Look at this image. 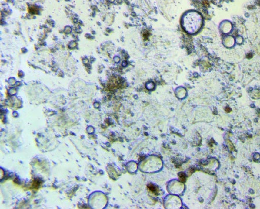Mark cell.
Wrapping results in <instances>:
<instances>
[{"instance_id": "cell-6", "label": "cell", "mask_w": 260, "mask_h": 209, "mask_svg": "<svg viewBox=\"0 0 260 209\" xmlns=\"http://www.w3.org/2000/svg\"><path fill=\"white\" fill-rule=\"evenodd\" d=\"M16 92V91L15 89H11L9 90V93L10 94H11V95H13V94H15Z\"/></svg>"}, {"instance_id": "cell-1", "label": "cell", "mask_w": 260, "mask_h": 209, "mask_svg": "<svg viewBox=\"0 0 260 209\" xmlns=\"http://www.w3.org/2000/svg\"><path fill=\"white\" fill-rule=\"evenodd\" d=\"M202 16L195 11L187 13L182 19V26L187 32L190 34L197 33L202 27Z\"/></svg>"}, {"instance_id": "cell-3", "label": "cell", "mask_w": 260, "mask_h": 209, "mask_svg": "<svg viewBox=\"0 0 260 209\" xmlns=\"http://www.w3.org/2000/svg\"><path fill=\"white\" fill-rule=\"evenodd\" d=\"M76 46V43L75 42H71L69 44V47L70 48H74Z\"/></svg>"}, {"instance_id": "cell-2", "label": "cell", "mask_w": 260, "mask_h": 209, "mask_svg": "<svg viewBox=\"0 0 260 209\" xmlns=\"http://www.w3.org/2000/svg\"><path fill=\"white\" fill-rule=\"evenodd\" d=\"M71 32V28L70 27H69V26H67V27H66L65 29V32L66 33H70Z\"/></svg>"}, {"instance_id": "cell-4", "label": "cell", "mask_w": 260, "mask_h": 209, "mask_svg": "<svg viewBox=\"0 0 260 209\" xmlns=\"http://www.w3.org/2000/svg\"><path fill=\"white\" fill-rule=\"evenodd\" d=\"M15 80L14 79V78H10V79L9 80V83L10 84H11V85H13V84H15Z\"/></svg>"}, {"instance_id": "cell-5", "label": "cell", "mask_w": 260, "mask_h": 209, "mask_svg": "<svg viewBox=\"0 0 260 209\" xmlns=\"http://www.w3.org/2000/svg\"><path fill=\"white\" fill-rule=\"evenodd\" d=\"M148 188H149V189H150V190L154 192V193H155V192H157V191H156V190H157V189H156V188H155V187H154V186L152 185L151 187L149 186Z\"/></svg>"}, {"instance_id": "cell-7", "label": "cell", "mask_w": 260, "mask_h": 209, "mask_svg": "<svg viewBox=\"0 0 260 209\" xmlns=\"http://www.w3.org/2000/svg\"><path fill=\"white\" fill-rule=\"evenodd\" d=\"M83 62L84 64H88V61L87 59H85L83 60Z\"/></svg>"}, {"instance_id": "cell-8", "label": "cell", "mask_w": 260, "mask_h": 209, "mask_svg": "<svg viewBox=\"0 0 260 209\" xmlns=\"http://www.w3.org/2000/svg\"><path fill=\"white\" fill-rule=\"evenodd\" d=\"M21 84V83L20 82H17L16 84V86H19Z\"/></svg>"}]
</instances>
